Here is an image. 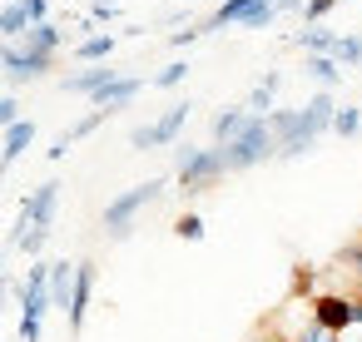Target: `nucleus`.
<instances>
[{
    "instance_id": "9",
    "label": "nucleus",
    "mask_w": 362,
    "mask_h": 342,
    "mask_svg": "<svg viewBox=\"0 0 362 342\" xmlns=\"http://www.w3.org/2000/svg\"><path fill=\"white\" fill-rule=\"evenodd\" d=\"M313 322L342 337V332L352 327V297H347V293H317V297H313Z\"/></svg>"
},
{
    "instance_id": "19",
    "label": "nucleus",
    "mask_w": 362,
    "mask_h": 342,
    "mask_svg": "<svg viewBox=\"0 0 362 342\" xmlns=\"http://www.w3.org/2000/svg\"><path fill=\"white\" fill-rule=\"evenodd\" d=\"M35 20H30V11L21 6V0H11V6H0V40H25V30H30Z\"/></svg>"
},
{
    "instance_id": "11",
    "label": "nucleus",
    "mask_w": 362,
    "mask_h": 342,
    "mask_svg": "<svg viewBox=\"0 0 362 342\" xmlns=\"http://www.w3.org/2000/svg\"><path fill=\"white\" fill-rule=\"evenodd\" d=\"M144 90V80H134V75H119L115 85H105L100 95H95V110H105V114H119V110H129L134 105V95Z\"/></svg>"
},
{
    "instance_id": "23",
    "label": "nucleus",
    "mask_w": 362,
    "mask_h": 342,
    "mask_svg": "<svg viewBox=\"0 0 362 342\" xmlns=\"http://www.w3.org/2000/svg\"><path fill=\"white\" fill-rule=\"evenodd\" d=\"M115 55V35H85V40H75V60H85V65H105Z\"/></svg>"
},
{
    "instance_id": "17",
    "label": "nucleus",
    "mask_w": 362,
    "mask_h": 342,
    "mask_svg": "<svg viewBox=\"0 0 362 342\" xmlns=\"http://www.w3.org/2000/svg\"><path fill=\"white\" fill-rule=\"evenodd\" d=\"M293 45H298L303 55H332V50H337V30H327V25H308V30L293 35Z\"/></svg>"
},
{
    "instance_id": "31",
    "label": "nucleus",
    "mask_w": 362,
    "mask_h": 342,
    "mask_svg": "<svg viewBox=\"0 0 362 342\" xmlns=\"http://www.w3.org/2000/svg\"><path fill=\"white\" fill-rule=\"evenodd\" d=\"M11 124H21V105H16V95H0V129H11Z\"/></svg>"
},
{
    "instance_id": "6",
    "label": "nucleus",
    "mask_w": 362,
    "mask_h": 342,
    "mask_svg": "<svg viewBox=\"0 0 362 342\" xmlns=\"http://www.w3.org/2000/svg\"><path fill=\"white\" fill-rule=\"evenodd\" d=\"M174 174H179V189H184V194H204V189H214V184L228 174V169H223L218 144H214V149L179 144V164H174Z\"/></svg>"
},
{
    "instance_id": "32",
    "label": "nucleus",
    "mask_w": 362,
    "mask_h": 342,
    "mask_svg": "<svg viewBox=\"0 0 362 342\" xmlns=\"http://www.w3.org/2000/svg\"><path fill=\"white\" fill-rule=\"evenodd\" d=\"M90 20H119V6H115V0H95V6H90Z\"/></svg>"
},
{
    "instance_id": "33",
    "label": "nucleus",
    "mask_w": 362,
    "mask_h": 342,
    "mask_svg": "<svg viewBox=\"0 0 362 342\" xmlns=\"http://www.w3.org/2000/svg\"><path fill=\"white\" fill-rule=\"evenodd\" d=\"M298 342H342V337H337V332H327V327H317V322H308V332H303Z\"/></svg>"
},
{
    "instance_id": "34",
    "label": "nucleus",
    "mask_w": 362,
    "mask_h": 342,
    "mask_svg": "<svg viewBox=\"0 0 362 342\" xmlns=\"http://www.w3.org/2000/svg\"><path fill=\"white\" fill-rule=\"evenodd\" d=\"M342 263H347V268H352V273H357V278H362V238H357V243H347V248H342Z\"/></svg>"
},
{
    "instance_id": "14",
    "label": "nucleus",
    "mask_w": 362,
    "mask_h": 342,
    "mask_svg": "<svg viewBox=\"0 0 362 342\" xmlns=\"http://www.w3.org/2000/svg\"><path fill=\"white\" fill-rule=\"evenodd\" d=\"M30 144H35V119L11 124V129H6V144H0V174H6V169H11L25 149H30Z\"/></svg>"
},
{
    "instance_id": "24",
    "label": "nucleus",
    "mask_w": 362,
    "mask_h": 342,
    "mask_svg": "<svg viewBox=\"0 0 362 342\" xmlns=\"http://www.w3.org/2000/svg\"><path fill=\"white\" fill-rule=\"evenodd\" d=\"M357 129H362V110H357V105H342V110L332 114V134H337V139H352Z\"/></svg>"
},
{
    "instance_id": "12",
    "label": "nucleus",
    "mask_w": 362,
    "mask_h": 342,
    "mask_svg": "<svg viewBox=\"0 0 362 342\" xmlns=\"http://www.w3.org/2000/svg\"><path fill=\"white\" fill-rule=\"evenodd\" d=\"M105 119H110L105 110H90V114H85V119H75V124H70V129H65V134H60V139H55V144L45 149V154H50V159L60 164V159H65V154H70V149H75L80 139H90V134H95V129H100Z\"/></svg>"
},
{
    "instance_id": "8",
    "label": "nucleus",
    "mask_w": 362,
    "mask_h": 342,
    "mask_svg": "<svg viewBox=\"0 0 362 342\" xmlns=\"http://www.w3.org/2000/svg\"><path fill=\"white\" fill-rule=\"evenodd\" d=\"M0 70H6L11 80H40L55 70V55H40V50H25L21 40H0Z\"/></svg>"
},
{
    "instance_id": "36",
    "label": "nucleus",
    "mask_w": 362,
    "mask_h": 342,
    "mask_svg": "<svg viewBox=\"0 0 362 342\" xmlns=\"http://www.w3.org/2000/svg\"><path fill=\"white\" fill-rule=\"evenodd\" d=\"M273 6H278V11H303L308 0H273Z\"/></svg>"
},
{
    "instance_id": "35",
    "label": "nucleus",
    "mask_w": 362,
    "mask_h": 342,
    "mask_svg": "<svg viewBox=\"0 0 362 342\" xmlns=\"http://www.w3.org/2000/svg\"><path fill=\"white\" fill-rule=\"evenodd\" d=\"M21 6L30 11V20L40 25V20H50V0H21Z\"/></svg>"
},
{
    "instance_id": "38",
    "label": "nucleus",
    "mask_w": 362,
    "mask_h": 342,
    "mask_svg": "<svg viewBox=\"0 0 362 342\" xmlns=\"http://www.w3.org/2000/svg\"><path fill=\"white\" fill-rule=\"evenodd\" d=\"M263 342H288V337H263Z\"/></svg>"
},
{
    "instance_id": "7",
    "label": "nucleus",
    "mask_w": 362,
    "mask_h": 342,
    "mask_svg": "<svg viewBox=\"0 0 362 342\" xmlns=\"http://www.w3.org/2000/svg\"><path fill=\"white\" fill-rule=\"evenodd\" d=\"M189 114H194V105H189V100H179V105H169L159 119H149V124L129 129V144H134V149H169V144L184 134Z\"/></svg>"
},
{
    "instance_id": "18",
    "label": "nucleus",
    "mask_w": 362,
    "mask_h": 342,
    "mask_svg": "<svg viewBox=\"0 0 362 342\" xmlns=\"http://www.w3.org/2000/svg\"><path fill=\"white\" fill-rule=\"evenodd\" d=\"M70 293H75V263H50V302L60 312H70Z\"/></svg>"
},
{
    "instance_id": "13",
    "label": "nucleus",
    "mask_w": 362,
    "mask_h": 342,
    "mask_svg": "<svg viewBox=\"0 0 362 342\" xmlns=\"http://www.w3.org/2000/svg\"><path fill=\"white\" fill-rule=\"evenodd\" d=\"M115 80H119V70H110V65H90V70H80V75H65V90L95 100V95H100L105 85H115Z\"/></svg>"
},
{
    "instance_id": "4",
    "label": "nucleus",
    "mask_w": 362,
    "mask_h": 342,
    "mask_svg": "<svg viewBox=\"0 0 362 342\" xmlns=\"http://www.w3.org/2000/svg\"><path fill=\"white\" fill-rule=\"evenodd\" d=\"M218 154H223V169H228V174H243V169H258L263 159H273V154H278V139H273L268 119H248L238 139L218 144Z\"/></svg>"
},
{
    "instance_id": "21",
    "label": "nucleus",
    "mask_w": 362,
    "mask_h": 342,
    "mask_svg": "<svg viewBox=\"0 0 362 342\" xmlns=\"http://www.w3.org/2000/svg\"><path fill=\"white\" fill-rule=\"evenodd\" d=\"M303 75H308V80H317L322 90H332V85L342 80V65H337L332 55H303Z\"/></svg>"
},
{
    "instance_id": "25",
    "label": "nucleus",
    "mask_w": 362,
    "mask_h": 342,
    "mask_svg": "<svg viewBox=\"0 0 362 342\" xmlns=\"http://www.w3.org/2000/svg\"><path fill=\"white\" fill-rule=\"evenodd\" d=\"M332 60H337L342 70L362 65V35H337V50H332Z\"/></svg>"
},
{
    "instance_id": "22",
    "label": "nucleus",
    "mask_w": 362,
    "mask_h": 342,
    "mask_svg": "<svg viewBox=\"0 0 362 342\" xmlns=\"http://www.w3.org/2000/svg\"><path fill=\"white\" fill-rule=\"evenodd\" d=\"M253 6H263V0H223V6H218V11H214V16L204 20V30H223V25H238V20H243V16H248Z\"/></svg>"
},
{
    "instance_id": "27",
    "label": "nucleus",
    "mask_w": 362,
    "mask_h": 342,
    "mask_svg": "<svg viewBox=\"0 0 362 342\" xmlns=\"http://www.w3.org/2000/svg\"><path fill=\"white\" fill-rule=\"evenodd\" d=\"M273 16H278V6H273V0H263V6H253L238 25H243V30H263V25H273Z\"/></svg>"
},
{
    "instance_id": "10",
    "label": "nucleus",
    "mask_w": 362,
    "mask_h": 342,
    "mask_svg": "<svg viewBox=\"0 0 362 342\" xmlns=\"http://www.w3.org/2000/svg\"><path fill=\"white\" fill-rule=\"evenodd\" d=\"M90 297H95V263H75V293H70V312H65L70 332L85 327V317H90Z\"/></svg>"
},
{
    "instance_id": "16",
    "label": "nucleus",
    "mask_w": 362,
    "mask_h": 342,
    "mask_svg": "<svg viewBox=\"0 0 362 342\" xmlns=\"http://www.w3.org/2000/svg\"><path fill=\"white\" fill-rule=\"evenodd\" d=\"M25 50H40V55H55L60 45H65V30L55 25V20H40V25H30L25 30V40H21Z\"/></svg>"
},
{
    "instance_id": "5",
    "label": "nucleus",
    "mask_w": 362,
    "mask_h": 342,
    "mask_svg": "<svg viewBox=\"0 0 362 342\" xmlns=\"http://www.w3.org/2000/svg\"><path fill=\"white\" fill-rule=\"evenodd\" d=\"M21 293V342H40V327H45V312L55 307L50 302V263H30L25 283L16 288Z\"/></svg>"
},
{
    "instance_id": "3",
    "label": "nucleus",
    "mask_w": 362,
    "mask_h": 342,
    "mask_svg": "<svg viewBox=\"0 0 362 342\" xmlns=\"http://www.w3.org/2000/svg\"><path fill=\"white\" fill-rule=\"evenodd\" d=\"M164 189H169V179H144V184H134V189H124V194H115L110 204H105V233L115 238V243H124L129 233H134V218L149 208V204H159L164 199Z\"/></svg>"
},
{
    "instance_id": "39",
    "label": "nucleus",
    "mask_w": 362,
    "mask_h": 342,
    "mask_svg": "<svg viewBox=\"0 0 362 342\" xmlns=\"http://www.w3.org/2000/svg\"><path fill=\"white\" fill-rule=\"evenodd\" d=\"M342 342H362V337H342Z\"/></svg>"
},
{
    "instance_id": "26",
    "label": "nucleus",
    "mask_w": 362,
    "mask_h": 342,
    "mask_svg": "<svg viewBox=\"0 0 362 342\" xmlns=\"http://www.w3.org/2000/svg\"><path fill=\"white\" fill-rule=\"evenodd\" d=\"M184 80H189V60H174V65H164L154 75V90H179Z\"/></svg>"
},
{
    "instance_id": "20",
    "label": "nucleus",
    "mask_w": 362,
    "mask_h": 342,
    "mask_svg": "<svg viewBox=\"0 0 362 342\" xmlns=\"http://www.w3.org/2000/svg\"><path fill=\"white\" fill-rule=\"evenodd\" d=\"M248 119H253V114H248L243 105H233V110H218V114H214V144H228V139H238Z\"/></svg>"
},
{
    "instance_id": "2",
    "label": "nucleus",
    "mask_w": 362,
    "mask_h": 342,
    "mask_svg": "<svg viewBox=\"0 0 362 342\" xmlns=\"http://www.w3.org/2000/svg\"><path fill=\"white\" fill-rule=\"evenodd\" d=\"M55 204H60V184H55V179H45L35 194L21 199V218H16V228H11V248H21L30 263L40 258V248H45V238H50Z\"/></svg>"
},
{
    "instance_id": "1",
    "label": "nucleus",
    "mask_w": 362,
    "mask_h": 342,
    "mask_svg": "<svg viewBox=\"0 0 362 342\" xmlns=\"http://www.w3.org/2000/svg\"><path fill=\"white\" fill-rule=\"evenodd\" d=\"M332 114H337V105H332V90H317L308 105H298V110H273L268 114V129H273V139H278V159H303L327 129H332Z\"/></svg>"
},
{
    "instance_id": "29",
    "label": "nucleus",
    "mask_w": 362,
    "mask_h": 342,
    "mask_svg": "<svg viewBox=\"0 0 362 342\" xmlns=\"http://www.w3.org/2000/svg\"><path fill=\"white\" fill-rule=\"evenodd\" d=\"M337 6H342V0H308V6H303V20H308V25H322Z\"/></svg>"
},
{
    "instance_id": "15",
    "label": "nucleus",
    "mask_w": 362,
    "mask_h": 342,
    "mask_svg": "<svg viewBox=\"0 0 362 342\" xmlns=\"http://www.w3.org/2000/svg\"><path fill=\"white\" fill-rule=\"evenodd\" d=\"M278 85H283V75H278V70H268V75H263V80L248 90L243 110H248L253 119H268V114H273V95H278Z\"/></svg>"
},
{
    "instance_id": "28",
    "label": "nucleus",
    "mask_w": 362,
    "mask_h": 342,
    "mask_svg": "<svg viewBox=\"0 0 362 342\" xmlns=\"http://www.w3.org/2000/svg\"><path fill=\"white\" fill-rule=\"evenodd\" d=\"M174 233H179L184 243H199V238H204L209 228H204V218H199V213H179V223H174Z\"/></svg>"
},
{
    "instance_id": "30",
    "label": "nucleus",
    "mask_w": 362,
    "mask_h": 342,
    "mask_svg": "<svg viewBox=\"0 0 362 342\" xmlns=\"http://www.w3.org/2000/svg\"><path fill=\"white\" fill-rule=\"evenodd\" d=\"M199 35H209V30H204V20H199V25H184V30H174V35H169V45H174V50H184V45H194Z\"/></svg>"
},
{
    "instance_id": "37",
    "label": "nucleus",
    "mask_w": 362,
    "mask_h": 342,
    "mask_svg": "<svg viewBox=\"0 0 362 342\" xmlns=\"http://www.w3.org/2000/svg\"><path fill=\"white\" fill-rule=\"evenodd\" d=\"M6 248H11V243H0V263H6ZM0 283H6V268H0Z\"/></svg>"
}]
</instances>
